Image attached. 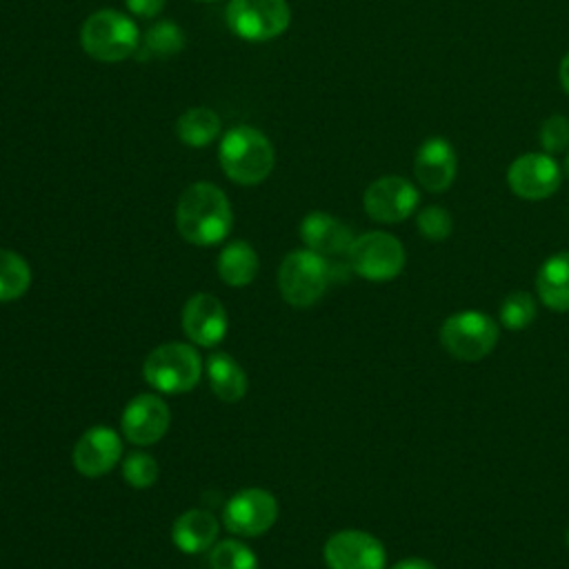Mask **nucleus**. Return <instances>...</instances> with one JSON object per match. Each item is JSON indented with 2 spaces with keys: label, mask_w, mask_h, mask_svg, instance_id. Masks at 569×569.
Here are the masks:
<instances>
[{
  "label": "nucleus",
  "mask_w": 569,
  "mask_h": 569,
  "mask_svg": "<svg viewBox=\"0 0 569 569\" xmlns=\"http://www.w3.org/2000/svg\"><path fill=\"white\" fill-rule=\"evenodd\" d=\"M80 44L93 60L120 62L138 51L140 31L127 13L100 9L82 22Z\"/></svg>",
  "instance_id": "7ed1b4c3"
},
{
  "label": "nucleus",
  "mask_w": 569,
  "mask_h": 569,
  "mask_svg": "<svg viewBox=\"0 0 569 569\" xmlns=\"http://www.w3.org/2000/svg\"><path fill=\"white\" fill-rule=\"evenodd\" d=\"M418 189L402 176H382L373 180L362 196L367 216L382 224L407 220L418 207Z\"/></svg>",
  "instance_id": "9d476101"
},
{
  "label": "nucleus",
  "mask_w": 569,
  "mask_h": 569,
  "mask_svg": "<svg viewBox=\"0 0 569 569\" xmlns=\"http://www.w3.org/2000/svg\"><path fill=\"white\" fill-rule=\"evenodd\" d=\"M171 422V411L167 402L153 393L136 396L122 411L120 427L129 442L133 445H153L158 442Z\"/></svg>",
  "instance_id": "ddd939ff"
},
{
  "label": "nucleus",
  "mask_w": 569,
  "mask_h": 569,
  "mask_svg": "<svg viewBox=\"0 0 569 569\" xmlns=\"http://www.w3.org/2000/svg\"><path fill=\"white\" fill-rule=\"evenodd\" d=\"M122 476L131 487L147 489L158 478V462L144 451H133L122 462Z\"/></svg>",
  "instance_id": "cd10ccee"
},
{
  "label": "nucleus",
  "mask_w": 569,
  "mask_h": 569,
  "mask_svg": "<svg viewBox=\"0 0 569 569\" xmlns=\"http://www.w3.org/2000/svg\"><path fill=\"white\" fill-rule=\"evenodd\" d=\"M558 78H560V84L565 89V93L569 96V51L562 56L560 60V67H558Z\"/></svg>",
  "instance_id": "2f4dec72"
},
{
  "label": "nucleus",
  "mask_w": 569,
  "mask_h": 569,
  "mask_svg": "<svg viewBox=\"0 0 569 569\" xmlns=\"http://www.w3.org/2000/svg\"><path fill=\"white\" fill-rule=\"evenodd\" d=\"M182 331L198 347H216L227 333L224 305L211 293H193L182 307Z\"/></svg>",
  "instance_id": "2eb2a0df"
},
{
  "label": "nucleus",
  "mask_w": 569,
  "mask_h": 569,
  "mask_svg": "<svg viewBox=\"0 0 569 569\" xmlns=\"http://www.w3.org/2000/svg\"><path fill=\"white\" fill-rule=\"evenodd\" d=\"M562 173L569 178V153H567V158H565V164H562Z\"/></svg>",
  "instance_id": "473e14b6"
},
{
  "label": "nucleus",
  "mask_w": 569,
  "mask_h": 569,
  "mask_svg": "<svg viewBox=\"0 0 569 569\" xmlns=\"http://www.w3.org/2000/svg\"><path fill=\"white\" fill-rule=\"evenodd\" d=\"M176 133L187 147H207L220 136V118L209 107L187 109L176 122Z\"/></svg>",
  "instance_id": "4be33fe9"
},
{
  "label": "nucleus",
  "mask_w": 569,
  "mask_h": 569,
  "mask_svg": "<svg viewBox=\"0 0 569 569\" xmlns=\"http://www.w3.org/2000/svg\"><path fill=\"white\" fill-rule=\"evenodd\" d=\"M176 224L180 236L191 244H218L229 236L233 224L229 198L211 182H193L178 200Z\"/></svg>",
  "instance_id": "f257e3e1"
},
{
  "label": "nucleus",
  "mask_w": 569,
  "mask_h": 569,
  "mask_svg": "<svg viewBox=\"0 0 569 569\" xmlns=\"http://www.w3.org/2000/svg\"><path fill=\"white\" fill-rule=\"evenodd\" d=\"M218 158L227 178L238 184L262 182L276 164L273 144L262 131L249 124L231 127L222 136Z\"/></svg>",
  "instance_id": "f03ea898"
},
{
  "label": "nucleus",
  "mask_w": 569,
  "mask_h": 569,
  "mask_svg": "<svg viewBox=\"0 0 569 569\" xmlns=\"http://www.w3.org/2000/svg\"><path fill=\"white\" fill-rule=\"evenodd\" d=\"M331 280V267L325 256L311 249H298L284 256L278 271V287L291 307H311L318 302Z\"/></svg>",
  "instance_id": "39448f33"
},
{
  "label": "nucleus",
  "mask_w": 569,
  "mask_h": 569,
  "mask_svg": "<svg viewBox=\"0 0 569 569\" xmlns=\"http://www.w3.org/2000/svg\"><path fill=\"white\" fill-rule=\"evenodd\" d=\"M300 238L307 244V249L320 256L347 253L353 242L351 229L342 220L325 211H311L302 218Z\"/></svg>",
  "instance_id": "f3484780"
},
{
  "label": "nucleus",
  "mask_w": 569,
  "mask_h": 569,
  "mask_svg": "<svg viewBox=\"0 0 569 569\" xmlns=\"http://www.w3.org/2000/svg\"><path fill=\"white\" fill-rule=\"evenodd\" d=\"M536 318V300L529 291H511L502 305H500V322L511 329V331H520L525 327H529Z\"/></svg>",
  "instance_id": "a878e982"
},
{
  "label": "nucleus",
  "mask_w": 569,
  "mask_h": 569,
  "mask_svg": "<svg viewBox=\"0 0 569 569\" xmlns=\"http://www.w3.org/2000/svg\"><path fill=\"white\" fill-rule=\"evenodd\" d=\"M258 273V253L244 240L229 242L218 256V276L229 287H244Z\"/></svg>",
  "instance_id": "412c9836"
},
{
  "label": "nucleus",
  "mask_w": 569,
  "mask_h": 569,
  "mask_svg": "<svg viewBox=\"0 0 569 569\" xmlns=\"http://www.w3.org/2000/svg\"><path fill=\"white\" fill-rule=\"evenodd\" d=\"M29 284L31 269L27 260L11 249H0V302H9L24 296Z\"/></svg>",
  "instance_id": "5701e85b"
},
{
  "label": "nucleus",
  "mask_w": 569,
  "mask_h": 569,
  "mask_svg": "<svg viewBox=\"0 0 569 569\" xmlns=\"http://www.w3.org/2000/svg\"><path fill=\"white\" fill-rule=\"evenodd\" d=\"M142 373L144 380L162 393H184L198 385L202 360L193 347L184 342H167L147 356Z\"/></svg>",
  "instance_id": "20e7f679"
},
{
  "label": "nucleus",
  "mask_w": 569,
  "mask_h": 569,
  "mask_svg": "<svg viewBox=\"0 0 569 569\" xmlns=\"http://www.w3.org/2000/svg\"><path fill=\"white\" fill-rule=\"evenodd\" d=\"M124 4L138 18H156L164 9L167 0H124Z\"/></svg>",
  "instance_id": "c756f323"
},
{
  "label": "nucleus",
  "mask_w": 569,
  "mask_h": 569,
  "mask_svg": "<svg viewBox=\"0 0 569 569\" xmlns=\"http://www.w3.org/2000/svg\"><path fill=\"white\" fill-rule=\"evenodd\" d=\"M207 378H209L211 391L222 402H238L247 393V373L229 353L209 356Z\"/></svg>",
  "instance_id": "aec40b11"
},
{
  "label": "nucleus",
  "mask_w": 569,
  "mask_h": 569,
  "mask_svg": "<svg viewBox=\"0 0 569 569\" xmlns=\"http://www.w3.org/2000/svg\"><path fill=\"white\" fill-rule=\"evenodd\" d=\"M565 540H567V547H569V529H567V533H565Z\"/></svg>",
  "instance_id": "72a5a7b5"
},
{
  "label": "nucleus",
  "mask_w": 569,
  "mask_h": 569,
  "mask_svg": "<svg viewBox=\"0 0 569 569\" xmlns=\"http://www.w3.org/2000/svg\"><path fill=\"white\" fill-rule=\"evenodd\" d=\"M196 2H213V0H196Z\"/></svg>",
  "instance_id": "f704fd0d"
},
{
  "label": "nucleus",
  "mask_w": 569,
  "mask_h": 569,
  "mask_svg": "<svg viewBox=\"0 0 569 569\" xmlns=\"http://www.w3.org/2000/svg\"><path fill=\"white\" fill-rule=\"evenodd\" d=\"M209 565L211 569H258V558L247 545L238 540H222L213 545Z\"/></svg>",
  "instance_id": "393cba45"
},
{
  "label": "nucleus",
  "mask_w": 569,
  "mask_h": 569,
  "mask_svg": "<svg viewBox=\"0 0 569 569\" xmlns=\"http://www.w3.org/2000/svg\"><path fill=\"white\" fill-rule=\"evenodd\" d=\"M120 453L122 442L113 429L91 427L80 436L73 447V467L87 478H98L116 467Z\"/></svg>",
  "instance_id": "dca6fc26"
},
{
  "label": "nucleus",
  "mask_w": 569,
  "mask_h": 569,
  "mask_svg": "<svg viewBox=\"0 0 569 569\" xmlns=\"http://www.w3.org/2000/svg\"><path fill=\"white\" fill-rule=\"evenodd\" d=\"M536 291L551 311H569V251L549 256L536 276Z\"/></svg>",
  "instance_id": "6ab92c4d"
},
{
  "label": "nucleus",
  "mask_w": 569,
  "mask_h": 569,
  "mask_svg": "<svg viewBox=\"0 0 569 569\" xmlns=\"http://www.w3.org/2000/svg\"><path fill=\"white\" fill-rule=\"evenodd\" d=\"M538 140L540 147L545 149V153H560L569 147V118L553 113L549 118L542 120L540 131H538Z\"/></svg>",
  "instance_id": "c85d7f7f"
},
{
  "label": "nucleus",
  "mask_w": 569,
  "mask_h": 569,
  "mask_svg": "<svg viewBox=\"0 0 569 569\" xmlns=\"http://www.w3.org/2000/svg\"><path fill=\"white\" fill-rule=\"evenodd\" d=\"M291 9L287 0H231L227 4L229 29L249 42H267L287 31Z\"/></svg>",
  "instance_id": "6e6552de"
},
{
  "label": "nucleus",
  "mask_w": 569,
  "mask_h": 569,
  "mask_svg": "<svg viewBox=\"0 0 569 569\" xmlns=\"http://www.w3.org/2000/svg\"><path fill=\"white\" fill-rule=\"evenodd\" d=\"M416 227H418L422 238H427L431 242H440V240H447L451 236L453 220H451V213L445 207L429 204V207L418 211Z\"/></svg>",
  "instance_id": "bb28decb"
},
{
  "label": "nucleus",
  "mask_w": 569,
  "mask_h": 569,
  "mask_svg": "<svg viewBox=\"0 0 569 569\" xmlns=\"http://www.w3.org/2000/svg\"><path fill=\"white\" fill-rule=\"evenodd\" d=\"M329 569H385L387 551L382 542L358 529L333 533L322 549Z\"/></svg>",
  "instance_id": "f8f14e48"
},
{
  "label": "nucleus",
  "mask_w": 569,
  "mask_h": 569,
  "mask_svg": "<svg viewBox=\"0 0 569 569\" xmlns=\"http://www.w3.org/2000/svg\"><path fill=\"white\" fill-rule=\"evenodd\" d=\"M218 520L207 509H189L180 513L171 527V540L184 553H202L218 538Z\"/></svg>",
  "instance_id": "a211bd4d"
},
{
  "label": "nucleus",
  "mask_w": 569,
  "mask_h": 569,
  "mask_svg": "<svg viewBox=\"0 0 569 569\" xmlns=\"http://www.w3.org/2000/svg\"><path fill=\"white\" fill-rule=\"evenodd\" d=\"M391 569H436V567L425 558H402Z\"/></svg>",
  "instance_id": "7c9ffc66"
},
{
  "label": "nucleus",
  "mask_w": 569,
  "mask_h": 569,
  "mask_svg": "<svg viewBox=\"0 0 569 569\" xmlns=\"http://www.w3.org/2000/svg\"><path fill=\"white\" fill-rule=\"evenodd\" d=\"M498 336L500 331L496 320L476 309L451 313L440 327V345L462 362H476L489 356Z\"/></svg>",
  "instance_id": "423d86ee"
},
{
  "label": "nucleus",
  "mask_w": 569,
  "mask_h": 569,
  "mask_svg": "<svg viewBox=\"0 0 569 569\" xmlns=\"http://www.w3.org/2000/svg\"><path fill=\"white\" fill-rule=\"evenodd\" d=\"M182 47H184L182 29L171 20H158L142 36L138 51L144 53L147 58H169V56H176L178 51H182Z\"/></svg>",
  "instance_id": "b1692460"
},
{
  "label": "nucleus",
  "mask_w": 569,
  "mask_h": 569,
  "mask_svg": "<svg viewBox=\"0 0 569 569\" xmlns=\"http://www.w3.org/2000/svg\"><path fill=\"white\" fill-rule=\"evenodd\" d=\"M562 169L549 153H522L507 169L509 189L522 200H545L560 187Z\"/></svg>",
  "instance_id": "9b49d317"
},
{
  "label": "nucleus",
  "mask_w": 569,
  "mask_h": 569,
  "mask_svg": "<svg viewBox=\"0 0 569 569\" xmlns=\"http://www.w3.org/2000/svg\"><path fill=\"white\" fill-rule=\"evenodd\" d=\"M349 267L365 280H393L405 267L402 242L387 231H367L353 238L349 251Z\"/></svg>",
  "instance_id": "0eeeda50"
},
{
  "label": "nucleus",
  "mask_w": 569,
  "mask_h": 569,
  "mask_svg": "<svg viewBox=\"0 0 569 569\" xmlns=\"http://www.w3.org/2000/svg\"><path fill=\"white\" fill-rule=\"evenodd\" d=\"M278 518V500L267 489L249 487L231 496L222 511L224 527L242 538H253L271 529Z\"/></svg>",
  "instance_id": "1a4fd4ad"
},
{
  "label": "nucleus",
  "mask_w": 569,
  "mask_h": 569,
  "mask_svg": "<svg viewBox=\"0 0 569 569\" xmlns=\"http://www.w3.org/2000/svg\"><path fill=\"white\" fill-rule=\"evenodd\" d=\"M458 173V156L449 140L436 136L427 138L413 160V176L418 184L431 193H442L451 187Z\"/></svg>",
  "instance_id": "4468645a"
}]
</instances>
